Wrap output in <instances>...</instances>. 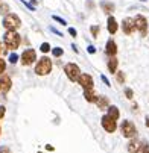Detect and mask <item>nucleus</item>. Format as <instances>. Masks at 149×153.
<instances>
[{"mask_svg": "<svg viewBox=\"0 0 149 153\" xmlns=\"http://www.w3.org/2000/svg\"><path fill=\"white\" fill-rule=\"evenodd\" d=\"M0 153H12V152H11V149H9V147L2 146V147H0Z\"/></svg>", "mask_w": 149, "mask_h": 153, "instance_id": "2f4dec72", "label": "nucleus"}, {"mask_svg": "<svg viewBox=\"0 0 149 153\" xmlns=\"http://www.w3.org/2000/svg\"><path fill=\"white\" fill-rule=\"evenodd\" d=\"M106 29H108V32H110L111 35H114V33L117 32V29H119L117 21H116V18H114L113 15H108V20H106Z\"/></svg>", "mask_w": 149, "mask_h": 153, "instance_id": "ddd939ff", "label": "nucleus"}, {"mask_svg": "<svg viewBox=\"0 0 149 153\" xmlns=\"http://www.w3.org/2000/svg\"><path fill=\"white\" fill-rule=\"evenodd\" d=\"M9 12V6L6 5V3H0V14H8Z\"/></svg>", "mask_w": 149, "mask_h": 153, "instance_id": "b1692460", "label": "nucleus"}, {"mask_svg": "<svg viewBox=\"0 0 149 153\" xmlns=\"http://www.w3.org/2000/svg\"><path fill=\"white\" fill-rule=\"evenodd\" d=\"M140 149H142V143L134 138H131V141L128 143V152L130 153H140Z\"/></svg>", "mask_w": 149, "mask_h": 153, "instance_id": "4468645a", "label": "nucleus"}, {"mask_svg": "<svg viewBox=\"0 0 149 153\" xmlns=\"http://www.w3.org/2000/svg\"><path fill=\"white\" fill-rule=\"evenodd\" d=\"M100 79H102V82H103V83H105L106 86H111V83H110V80H108V79H106V77H105L103 74L100 76Z\"/></svg>", "mask_w": 149, "mask_h": 153, "instance_id": "72a5a7b5", "label": "nucleus"}, {"mask_svg": "<svg viewBox=\"0 0 149 153\" xmlns=\"http://www.w3.org/2000/svg\"><path fill=\"white\" fill-rule=\"evenodd\" d=\"M49 29H50V32H53V33H55V35H58V36H64V35H62V33H61V32H59V30H56V29H55V27H53V26H50V27H49Z\"/></svg>", "mask_w": 149, "mask_h": 153, "instance_id": "473e14b6", "label": "nucleus"}, {"mask_svg": "<svg viewBox=\"0 0 149 153\" xmlns=\"http://www.w3.org/2000/svg\"><path fill=\"white\" fill-rule=\"evenodd\" d=\"M117 65H119L117 58H116V56H110L108 62H106V67H108V71H110V73H113V74H116V71H117Z\"/></svg>", "mask_w": 149, "mask_h": 153, "instance_id": "2eb2a0df", "label": "nucleus"}, {"mask_svg": "<svg viewBox=\"0 0 149 153\" xmlns=\"http://www.w3.org/2000/svg\"><path fill=\"white\" fill-rule=\"evenodd\" d=\"M142 2H146V0H142Z\"/></svg>", "mask_w": 149, "mask_h": 153, "instance_id": "79ce46f5", "label": "nucleus"}, {"mask_svg": "<svg viewBox=\"0 0 149 153\" xmlns=\"http://www.w3.org/2000/svg\"><path fill=\"white\" fill-rule=\"evenodd\" d=\"M50 70H52V61H50V58H47V56L40 58L37 65H35V73L38 76H46V74L50 73Z\"/></svg>", "mask_w": 149, "mask_h": 153, "instance_id": "f03ea898", "label": "nucleus"}, {"mask_svg": "<svg viewBox=\"0 0 149 153\" xmlns=\"http://www.w3.org/2000/svg\"><path fill=\"white\" fill-rule=\"evenodd\" d=\"M72 49H73V50H75V52H76V53H78V52H79V50H78V47H76V46H75V44H72Z\"/></svg>", "mask_w": 149, "mask_h": 153, "instance_id": "4c0bfd02", "label": "nucleus"}, {"mask_svg": "<svg viewBox=\"0 0 149 153\" xmlns=\"http://www.w3.org/2000/svg\"><path fill=\"white\" fill-rule=\"evenodd\" d=\"M17 61H18V55H17L15 52L11 53V55H9V62H11V64H17Z\"/></svg>", "mask_w": 149, "mask_h": 153, "instance_id": "cd10ccee", "label": "nucleus"}, {"mask_svg": "<svg viewBox=\"0 0 149 153\" xmlns=\"http://www.w3.org/2000/svg\"><path fill=\"white\" fill-rule=\"evenodd\" d=\"M5 70H6V62L3 61V58L0 56V74H3L5 73Z\"/></svg>", "mask_w": 149, "mask_h": 153, "instance_id": "bb28decb", "label": "nucleus"}, {"mask_svg": "<svg viewBox=\"0 0 149 153\" xmlns=\"http://www.w3.org/2000/svg\"><path fill=\"white\" fill-rule=\"evenodd\" d=\"M62 53H64V50H62L61 47H53V49H52V55H53L55 58H59V56H62Z\"/></svg>", "mask_w": 149, "mask_h": 153, "instance_id": "aec40b11", "label": "nucleus"}, {"mask_svg": "<svg viewBox=\"0 0 149 153\" xmlns=\"http://www.w3.org/2000/svg\"><path fill=\"white\" fill-rule=\"evenodd\" d=\"M6 52H8V47H6V44H5V42H2V41H0V56L6 55Z\"/></svg>", "mask_w": 149, "mask_h": 153, "instance_id": "393cba45", "label": "nucleus"}, {"mask_svg": "<svg viewBox=\"0 0 149 153\" xmlns=\"http://www.w3.org/2000/svg\"><path fill=\"white\" fill-rule=\"evenodd\" d=\"M134 23H136V29L140 32L142 36H146L148 35V20L143 17V15H136L134 18Z\"/></svg>", "mask_w": 149, "mask_h": 153, "instance_id": "423d86ee", "label": "nucleus"}, {"mask_svg": "<svg viewBox=\"0 0 149 153\" xmlns=\"http://www.w3.org/2000/svg\"><path fill=\"white\" fill-rule=\"evenodd\" d=\"M125 96H126V99H130V100H131V99L134 97L133 90H131V88H126V90H125Z\"/></svg>", "mask_w": 149, "mask_h": 153, "instance_id": "c85d7f7f", "label": "nucleus"}, {"mask_svg": "<svg viewBox=\"0 0 149 153\" xmlns=\"http://www.w3.org/2000/svg\"><path fill=\"white\" fill-rule=\"evenodd\" d=\"M122 30H123V33H126V35H133L134 30H136L134 18H130V17L123 18V21H122Z\"/></svg>", "mask_w": 149, "mask_h": 153, "instance_id": "1a4fd4ad", "label": "nucleus"}, {"mask_svg": "<svg viewBox=\"0 0 149 153\" xmlns=\"http://www.w3.org/2000/svg\"><path fill=\"white\" fill-rule=\"evenodd\" d=\"M90 32H91L93 38H97V36H99V32H100V27H99V26H91V27H90Z\"/></svg>", "mask_w": 149, "mask_h": 153, "instance_id": "412c9836", "label": "nucleus"}, {"mask_svg": "<svg viewBox=\"0 0 149 153\" xmlns=\"http://www.w3.org/2000/svg\"><path fill=\"white\" fill-rule=\"evenodd\" d=\"M64 73L67 74V77L72 80V82H78L79 76H81V68L78 67L76 64H67L66 67H64Z\"/></svg>", "mask_w": 149, "mask_h": 153, "instance_id": "39448f33", "label": "nucleus"}, {"mask_svg": "<svg viewBox=\"0 0 149 153\" xmlns=\"http://www.w3.org/2000/svg\"><path fill=\"white\" fill-rule=\"evenodd\" d=\"M69 33H70L72 36H76V35H78V32H76L75 27H69Z\"/></svg>", "mask_w": 149, "mask_h": 153, "instance_id": "e433bc0d", "label": "nucleus"}, {"mask_svg": "<svg viewBox=\"0 0 149 153\" xmlns=\"http://www.w3.org/2000/svg\"><path fill=\"white\" fill-rule=\"evenodd\" d=\"M3 42L6 44V47H8L9 50H15V49H18V46H20L21 38H20V35H18L15 30H8V32L3 35Z\"/></svg>", "mask_w": 149, "mask_h": 153, "instance_id": "f257e3e1", "label": "nucleus"}, {"mask_svg": "<svg viewBox=\"0 0 149 153\" xmlns=\"http://www.w3.org/2000/svg\"><path fill=\"white\" fill-rule=\"evenodd\" d=\"M84 99L87 100V102H90V103H96L97 96L94 94L93 88H91V90H84Z\"/></svg>", "mask_w": 149, "mask_h": 153, "instance_id": "f3484780", "label": "nucleus"}, {"mask_svg": "<svg viewBox=\"0 0 149 153\" xmlns=\"http://www.w3.org/2000/svg\"><path fill=\"white\" fill-rule=\"evenodd\" d=\"M96 103H97V106H99V109H108V97L106 96H97V100H96Z\"/></svg>", "mask_w": 149, "mask_h": 153, "instance_id": "a211bd4d", "label": "nucleus"}, {"mask_svg": "<svg viewBox=\"0 0 149 153\" xmlns=\"http://www.w3.org/2000/svg\"><path fill=\"white\" fill-rule=\"evenodd\" d=\"M100 123H102V127L106 130V132H110V134H113L114 130L117 129V123H116V120H114V118H111L108 114L102 117Z\"/></svg>", "mask_w": 149, "mask_h": 153, "instance_id": "6e6552de", "label": "nucleus"}, {"mask_svg": "<svg viewBox=\"0 0 149 153\" xmlns=\"http://www.w3.org/2000/svg\"><path fill=\"white\" fill-rule=\"evenodd\" d=\"M105 53L108 55V56H116V53H117V44H116L114 39H108V41H106Z\"/></svg>", "mask_w": 149, "mask_h": 153, "instance_id": "f8f14e48", "label": "nucleus"}, {"mask_svg": "<svg viewBox=\"0 0 149 153\" xmlns=\"http://www.w3.org/2000/svg\"><path fill=\"white\" fill-rule=\"evenodd\" d=\"M146 126L149 127V115H146Z\"/></svg>", "mask_w": 149, "mask_h": 153, "instance_id": "58836bf2", "label": "nucleus"}, {"mask_svg": "<svg viewBox=\"0 0 149 153\" xmlns=\"http://www.w3.org/2000/svg\"><path fill=\"white\" fill-rule=\"evenodd\" d=\"M140 153H149V144H148V143H143V144H142Z\"/></svg>", "mask_w": 149, "mask_h": 153, "instance_id": "c756f323", "label": "nucleus"}, {"mask_svg": "<svg viewBox=\"0 0 149 153\" xmlns=\"http://www.w3.org/2000/svg\"><path fill=\"white\" fill-rule=\"evenodd\" d=\"M11 86H12L11 77H9L8 74H0V93H2V94L9 93Z\"/></svg>", "mask_w": 149, "mask_h": 153, "instance_id": "9d476101", "label": "nucleus"}, {"mask_svg": "<svg viewBox=\"0 0 149 153\" xmlns=\"http://www.w3.org/2000/svg\"><path fill=\"white\" fill-rule=\"evenodd\" d=\"M78 83L82 86L84 90H91L93 88V77L90 74H81L79 79H78Z\"/></svg>", "mask_w": 149, "mask_h": 153, "instance_id": "9b49d317", "label": "nucleus"}, {"mask_svg": "<svg viewBox=\"0 0 149 153\" xmlns=\"http://www.w3.org/2000/svg\"><path fill=\"white\" fill-rule=\"evenodd\" d=\"M21 3H23V5H25L28 9H31V11H35V6H34V5H31L29 2H26V0H21Z\"/></svg>", "mask_w": 149, "mask_h": 153, "instance_id": "7c9ffc66", "label": "nucleus"}, {"mask_svg": "<svg viewBox=\"0 0 149 153\" xmlns=\"http://www.w3.org/2000/svg\"><path fill=\"white\" fill-rule=\"evenodd\" d=\"M37 61V53L34 49H26L23 53H21V64L28 67V65H32Z\"/></svg>", "mask_w": 149, "mask_h": 153, "instance_id": "0eeeda50", "label": "nucleus"}, {"mask_svg": "<svg viewBox=\"0 0 149 153\" xmlns=\"http://www.w3.org/2000/svg\"><path fill=\"white\" fill-rule=\"evenodd\" d=\"M40 50H41L43 53H47V52H50V44H49V42H43V44L40 46Z\"/></svg>", "mask_w": 149, "mask_h": 153, "instance_id": "4be33fe9", "label": "nucleus"}, {"mask_svg": "<svg viewBox=\"0 0 149 153\" xmlns=\"http://www.w3.org/2000/svg\"><path fill=\"white\" fill-rule=\"evenodd\" d=\"M120 132H122V135L125 137V138H134L136 135H137V129H136V126L133 124V121H130V120H125L123 123H122V126H120Z\"/></svg>", "mask_w": 149, "mask_h": 153, "instance_id": "20e7f679", "label": "nucleus"}, {"mask_svg": "<svg viewBox=\"0 0 149 153\" xmlns=\"http://www.w3.org/2000/svg\"><path fill=\"white\" fill-rule=\"evenodd\" d=\"M31 3L32 5H37V0H31Z\"/></svg>", "mask_w": 149, "mask_h": 153, "instance_id": "ea45409f", "label": "nucleus"}, {"mask_svg": "<svg viewBox=\"0 0 149 153\" xmlns=\"http://www.w3.org/2000/svg\"><path fill=\"white\" fill-rule=\"evenodd\" d=\"M108 115H110L111 118H114V120H119V117H120L119 108H117V106H110V108H108Z\"/></svg>", "mask_w": 149, "mask_h": 153, "instance_id": "6ab92c4d", "label": "nucleus"}, {"mask_svg": "<svg viewBox=\"0 0 149 153\" xmlns=\"http://www.w3.org/2000/svg\"><path fill=\"white\" fill-rule=\"evenodd\" d=\"M116 79H117L119 83H123V82H125V74H123V71H116Z\"/></svg>", "mask_w": 149, "mask_h": 153, "instance_id": "5701e85b", "label": "nucleus"}, {"mask_svg": "<svg viewBox=\"0 0 149 153\" xmlns=\"http://www.w3.org/2000/svg\"><path fill=\"white\" fill-rule=\"evenodd\" d=\"M100 8H102V11L106 15H111L114 12V9H116V5L111 3V2H100Z\"/></svg>", "mask_w": 149, "mask_h": 153, "instance_id": "dca6fc26", "label": "nucleus"}, {"mask_svg": "<svg viewBox=\"0 0 149 153\" xmlns=\"http://www.w3.org/2000/svg\"><path fill=\"white\" fill-rule=\"evenodd\" d=\"M52 18H53V20L56 21V23H59V25H62V26H66V25H67V21H66V20H64V18H61V17H58V15H53Z\"/></svg>", "mask_w": 149, "mask_h": 153, "instance_id": "a878e982", "label": "nucleus"}, {"mask_svg": "<svg viewBox=\"0 0 149 153\" xmlns=\"http://www.w3.org/2000/svg\"><path fill=\"white\" fill-rule=\"evenodd\" d=\"M21 26V20L17 14H6L3 18V27L6 30H17Z\"/></svg>", "mask_w": 149, "mask_h": 153, "instance_id": "7ed1b4c3", "label": "nucleus"}, {"mask_svg": "<svg viewBox=\"0 0 149 153\" xmlns=\"http://www.w3.org/2000/svg\"><path fill=\"white\" fill-rule=\"evenodd\" d=\"M5 112H6V109H5V106H0V120H2V118L5 117Z\"/></svg>", "mask_w": 149, "mask_h": 153, "instance_id": "c9c22d12", "label": "nucleus"}, {"mask_svg": "<svg viewBox=\"0 0 149 153\" xmlns=\"http://www.w3.org/2000/svg\"><path fill=\"white\" fill-rule=\"evenodd\" d=\"M0 134H2V127H0Z\"/></svg>", "mask_w": 149, "mask_h": 153, "instance_id": "a19ab883", "label": "nucleus"}, {"mask_svg": "<svg viewBox=\"0 0 149 153\" xmlns=\"http://www.w3.org/2000/svg\"><path fill=\"white\" fill-rule=\"evenodd\" d=\"M87 50H88V53H91V55H94V53H96V47H94V46H91V44L87 47Z\"/></svg>", "mask_w": 149, "mask_h": 153, "instance_id": "f704fd0d", "label": "nucleus"}]
</instances>
